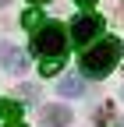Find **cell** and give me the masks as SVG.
<instances>
[{
	"label": "cell",
	"instance_id": "8992f818",
	"mask_svg": "<svg viewBox=\"0 0 124 127\" xmlns=\"http://www.w3.org/2000/svg\"><path fill=\"white\" fill-rule=\"evenodd\" d=\"M57 92L64 95V99H78V95L85 92V81H82V78H60Z\"/></svg>",
	"mask_w": 124,
	"mask_h": 127
},
{
	"label": "cell",
	"instance_id": "6da1fadb",
	"mask_svg": "<svg viewBox=\"0 0 124 127\" xmlns=\"http://www.w3.org/2000/svg\"><path fill=\"white\" fill-rule=\"evenodd\" d=\"M117 60H121V39L106 35V39L92 42L89 50L82 53V74L85 78H106L117 67Z\"/></svg>",
	"mask_w": 124,
	"mask_h": 127
},
{
	"label": "cell",
	"instance_id": "7a4b0ae2",
	"mask_svg": "<svg viewBox=\"0 0 124 127\" xmlns=\"http://www.w3.org/2000/svg\"><path fill=\"white\" fill-rule=\"evenodd\" d=\"M67 50V32L60 21H46L36 28V35H32V53L39 57H64Z\"/></svg>",
	"mask_w": 124,
	"mask_h": 127
},
{
	"label": "cell",
	"instance_id": "ba28073f",
	"mask_svg": "<svg viewBox=\"0 0 124 127\" xmlns=\"http://www.w3.org/2000/svg\"><path fill=\"white\" fill-rule=\"evenodd\" d=\"M60 67H64V57H43L39 74H43V78H53V74H60Z\"/></svg>",
	"mask_w": 124,
	"mask_h": 127
},
{
	"label": "cell",
	"instance_id": "277c9868",
	"mask_svg": "<svg viewBox=\"0 0 124 127\" xmlns=\"http://www.w3.org/2000/svg\"><path fill=\"white\" fill-rule=\"evenodd\" d=\"M71 109L67 106H43V127H67Z\"/></svg>",
	"mask_w": 124,
	"mask_h": 127
},
{
	"label": "cell",
	"instance_id": "4fadbf2b",
	"mask_svg": "<svg viewBox=\"0 0 124 127\" xmlns=\"http://www.w3.org/2000/svg\"><path fill=\"white\" fill-rule=\"evenodd\" d=\"M4 4H7V0H0V7H4Z\"/></svg>",
	"mask_w": 124,
	"mask_h": 127
},
{
	"label": "cell",
	"instance_id": "7c38bea8",
	"mask_svg": "<svg viewBox=\"0 0 124 127\" xmlns=\"http://www.w3.org/2000/svg\"><path fill=\"white\" fill-rule=\"evenodd\" d=\"M28 4H50V0H28Z\"/></svg>",
	"mask_w": 124,
	"mask_h": 127
},
{
	"label": "cell",
	"instance_id": "8fae6325",
	"mask_svg": "<svg viewBox=\"0 0 124 127\" xmlns=\"http://www.w3.org/2000/svg\"><path fill=\"white\" fill-rule=\"evenodd\" d=\"M7 127H25V124H21V120H11V124H7Z\"/></svg>",
	"mask_w": 124,
	"mask_h": 127
},
{
	"label": "cell",
	"instance_id": "5b68a950",
	"mask_svg": "<svg viewBox=\"0 0 124 127\" xmlns=\"http://www.w3.org/2000/svg\"><path fill=\"white\" fill-rule=\"evenodd\" d=\"M0 60H4V67L11 71V74H21L28 64H25V53L21 50H14V46H4V50H0Z\"/></svg>",
	"mask_w": 124,
	"mask_h": 127
},
{
	"label": "cell",
	"instance_id": "3957f363",
	"mask_svg": "<svg viewBox=\"0 0 124 127\" xmlns=\"http://www.w3.org/2000/svg\"><path fill=\"white\" fill-rule=\"evenodd\" d=\"M96 35H103V18H99V14H82V18L71 21V39H74V46H89Z\"/></svg>",
	"mask_w": 124,
	"mask_h": 127
},
{
	"label": "cell",
	"instance_id": "9c48e42d",
	"mask_svg": "<svg viewBox=\"0 0 124 127\" xmlns=\"http://www.w3.org/2000/svg\"><path fill=\"white\" fill-rule=\"evenodd\" d=\"M21 25H25L28 32H36V28L43 25V14H39L36 7H32V11H25V14H21Z\"/></svg>",
	"mask_w": 124,
	"mask_h": 127
},
{
	"label": "cell",
	"instance_id": "30bf717a",
	"mask_svg": "<svg viewBox=\"0 0 124 127\" xmlns=\"http://www.w3.org/2000/svg\"><path fill=\"white\" fill-rule=\"evenodd\" d=\"M74 4H82V7H92V4H96V0H74Z\"/></svg>",
	"mask_w": 124,
	"mask_h": 127
},
{
	"label": "cell",
	"instance_id": "52a82bcc",
	"mask_svg": "<svg viewBox=\"0 0 124 127\" xmlns=\"http://www.w3.org/2000/svg\"><path fill=\"white\" fill-rule=\"evenodd\" d=\"M0 120H21V102L0 99Z\"/></svg>",
	"mask_w": 124,
	"mask_h": 127
}]
</instances>
